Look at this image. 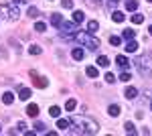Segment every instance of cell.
<instances>
[{"label":"cell","instance_id":"83f0119b","mask_svg":"<svg viewBox=\"0 0 152 136\" xmlns=\"http://www.w3.org/2000/svg\"><path fill=\"white\" fill-rule=\"evenodd\" d=\"M28 53H31V55H41L43 49H41L39 45H31V47H28Z\"/></svg>","mask_w":152,"mask_h":136},{"label":"cell","instance_id":"277c9868","mask_svg":"<svg viewBox=\"0 0 152 136\" xmlns=\"http://www.w3.org/2000/svg\"><path fill=\"white\" fill-rule=\"evenodd\" d=\"M0 16L6 18V21H18L20 12L16 4H0Z\"/></svg>","mask_w":152,"mask_h":136},{"label":"cell","instance_id":"ab89813d","mask_svg":"<svg viewBox=\"0 0 152 136\" xmlns=\"http://www.w3.org/2000/svg\"><path fill=\"white\" fill-rule=\"evenodd\" d=\"M148 33H150V35H152V24H150V26H148Z\"/></svg>","mask_w":152,"mask_h":136},{"label":"cell","instance_id":"8fae6325","mask_svg":"<svg viewBox=\"0 0 152 136\" xmlns=\"http://www.w3.org/2000/svg\"><path fill=\"white\" fill-rule=\"evenodd\" d=\"M71 57H73L75 61H83V57H85V53H83V49H79V47H75V49L71 51Z\"/></svg>","mask_w":152,"mask_h":136},{"label":"cell","instance_id":"836d02e7","mask_svg":"<svg viewBox=\"0 0 152 136\" xmlns=\"http://www.w3.org/2000/svg\"><path fill=\"white\" fill-rule=\"evenodd\" d=\"M85 2H87V4H89V6H91V8H97V6H99V4H102V2H99V0H85Z\"/></svg>","mask_w":152,"mask_h":136},{"label":"cell","instance_id":"7bdbcfd3","mask_svg":"<svg viewBox=\"0 0 152 136\" xmlns=\"http://www.w3.org/2000/svg\"><path fill=\"white\" fill-rule=\"evenodd\" d=\"M148 2H152V0H148Z\"/></svg>","mask_w":152,"mask_h":136},{"label":"cell","instance_id":"5b68a950","mask_svg":"<svg viewBox=\"0 0 152 136\" xmlns=\"http://www.w3.org/2000/svg\"><path fill=\"white\" fill-rule=\"evenodd\" d=\"M31 77H33V83H35L39 90H45V87L49 85V79H47V77H43V75H39L35 69H31Z\"/></svg>","mask_w":152,"mask_h":136},{"label":"cell","instance_id":"3957f363","mask_svg":"<svg viewBox=\"0 0 152 136\" xmlns=\"http://www.w3.org/2000/svg\"><path fill=\"white\" fill-rule=\"evenodd\" d=\"M73 39H75L77 43L85 45L87 49H91V51H95V49L99 47V41H97V39H94V35H89L87 31H81V33H73Z\"/></svg>","mask_w":152,"mask_h":136},{"label":"cell","instance_id":"8d00e7d4","mask_svg":"<svg viewBox=\"0 0 152 136\" xmlns=\"http://www.w3.org/2000/svg\"><path fill=\"white\" fill-rule=\"evenodd\" d=\"M118 2H120V0H110V2H107V4H110V8H112V10H114V6H116Z\"/></svg>","mask_w":152,"mask_h":136},{"label":"cell","instance_id":"9c48e42d","mask_svg":"<svg viewBox=\"0 0 152 136\" xmlns=\"http://www.w3.org/2000/svg\"><path fill=\"white\" fill-rule=\"evenodd\" d=\"M57 128H59V130H69V128H71V120L57 118Z\"/></svg>","mask_w":152,"mask_h":136},{"label":"cell","instance_id":"603a6c76","mask_svg":"<svg viewBox=\"0 0 152 136\" xmlns=\"http://www.w3.org/2000/svg\"><path fill=\"white\" fill-rule=\"evenodd\" d=\"M49 116H51V118H59V116H61V108H59V106H51V108H49Z\"/></svg>","mask_w":152,"mask_h":136},{"label":"cell","instance_id":"cb8c5ba5","mask_svg":"<svg viewBox=\"0 0 152 136\" xmlns=\"http://www.w3.org/2000/svg\"><path fill=\"white\" fill-rule=\"evenodd\" d=\"M134 37H136V31H132V29H126V31H122V39H126V41L134 39Z\"/></svg>","mask_w":152,"mask_h":136},{"label":"cell","instance_id":"b9f144b4","mask_svg":"<svg viewBox=\"0 0 152 136\" xmlns=\"http://www.w3.org/2000/svg\"><path fill=\"white\" fill-rule=\"evenodd\" d=\"M150 110H152V104H150Z\"/></svg>","mask_w":152,"mask_h":136},{"label":"cell","instance_id":"60d3db41","mask_svg":"<svg viewBox=\"0 0 152 136\" xmlns=\"http://www.w3.org/2000/svg\"><path fill=\"white\" fill-rule=\"evenodd\" d=\"M0 132H2V126H0Z\"/></svg>","mask_w":152,"mask_h":136},{"label":"cell","instance_id":"9a60e30c","mask_svg":"<svg viewBox=\"0 0 152 136\" xmlns=\"http://www.w3.org/2000/svg\"><path fill=\"white\" fill-rule=\"evenodd\" d=\"M2 102L6 104V106H10V104L14 102V93H12V91H4V93H2Z\"/></svg>","mask_w":152,"mask_h":136},{"label":"cell","instance_id":"e0dca14e","mask_svg":"<svg viewBox=\"0 0 152 136\" xmlns=\"http://www.w3.org/2000/svg\"><path fill=\"white\" fill-rule=\"evenodd\" d=\"M124 130H126V134H132V136H134V134H138V130H136V126L132 124L130 120L126 122V124H124Z\"/></svg>","mask_w":152,"mask_h":136},{"label":"cell","instance_id":"44dd1931","mask_svg":"<svg viewBox=\"0 0 152 136\" xmlns=\"http://www.w3.org/2000/svg\"><path fill=\"white\" fill-rule=\"evenodd\" d=\"M85 21V14L81 10H73V23H83Z\"/></svg>","mask_w":152,"mask_h":136},{"label":"cell","instance_id":"f1b7e54d","mask_svg":"<svg viewBox=\"0 0 152 136\" xmlns=\"http://www.w3.org/2000/svg\"><path fill=\"white\" fill-rule=\"evenodd\" d=\"M28 16H31V18H37V16H39V8H37V6H28Z\"/></svg>","mask_w":152,"mask_h":136},{"label":"cell","instance_id":"4fadbf2b","mask_svg":"<svg viewBox=\"0 0 152 136\" xmlns=\"http://www.w3.org/2000/svg\"><path fill=\"white\" fill-rule=\"evenodd\" d=\"M18 98L26 102V100L31 98V90H28V87H23V85H20V87H18Z\"/></svg>","mask_w":152,"mask_h":136},{"label":"cell","instance_id":"1f68e13d","mask_svg":"<svg viewBox=\"0 0 152 136\" xmlns=\"http://www.w3.org/2000/svg\"><path fill=\"white\" fill-rule=\"evenodd\" d=\"M130 79H132V75H130L128 71H124V73L120 75V81H130Z\"/></svg>","mask_w":152,"mask_h":136},{"label":"cell","instance_id":"d6986e66","mask_svg":"<svg viewBox=\"0 0 152 136\" xmlns=\"http://www.w3.org/2000/svg\"><path fill=\"white\" fill-rule=\"evenodd\" d=\"M126 8L130 12H136L138 10V0H126Z\"/></svg>","mask_w":152,"mask_h":136},{"label":"cell","instance_id":"7402d4cb","mask_svg":"<svg viewBox=\"0 0 152 136\" xmlns=\"http://www.w3.org/2000/svg\"><path fill=\"white\" fill-rule=\"evenodd\" d=\"M85 75H87V77H97V67H95V65L85 67Z\"/></svg>","mask_w":152,"mask_h":136},{"label":"cell","instance_id":"d6a6232c","mask_svg":"<svg viewBox=\"0 0 152 136\" xmlns=\"http://www.w3.org/2000/svg\"><path fill=\"white\" fill-rule=\"evenodd\" d=\"M63 8H73V0H61Z\"/></svg>","mask_w":152,"mask_h":136},{"label":"cell","instance_id":"ac0fdd59","mask_svg":"<svg viewBox=\"0 0 152 136\" xmlns=\"http://www.w3.org/2000/svg\"><path fill=\"white\" fill-rule=\"evenodd\" d=\"M97 29H99L97 21H89V23H87V33H89V35H95V33H97Z\"/></svg>","mask_w":152,"mask_h":136},{"label":"cell","instance_id":"4316f807","mask_svg":"<svg viewBox=\"0 0 152 136\" xmlns=\"http://www.w3.org/2000/svg\"><path fill=\"white\" fill-rule=\"evenodd\" d=\"M132 23H134V24H142V23H144V14H140V12L132 14Z\"/></svg>","mask_w":152,"mask_h":136},{"label":"cell","instance_id":"30bf717a","mask_svg":"<svg viewBox=\"0 0 152 136\" xmlns=\"http://www.w3.org/2000/svg\"><path fill=\"white\" fill-rule=\"evenodd\" d=\"M124 49H126V53H136V51H138V43H136L134 39H130Z\"/></svg>","mask_w":152,"mask_h":136},{"label":"cell","instance_id":"7c38bea8","mask_svg":"<svg viewBox=\"0 0 152 136\" xmlns=\"http://www.w3.org/2000/svg\"><path fill=\"white\" fill-rule=\"evenodd\" d=\"M124 18H126V16H124L122 10H112V21H114V23H124Z\"/></svg>","mask_w":152,"mask_h":136},{"label":"cell","instance_id":"484cf974","mask_svg":"<svg viewBox=\"0 0 152 136\" xmlns=\"http://www.w3.org/2000/svg\"><path fill=\"white\" fill-rule=\"evenodd\" d=\"M75 108H77V102H75V100H73V98H71V100H67V102H65V110H67V112H73V110H75Z\"/></svg>","mask_w":152,"mask_h":136},{"label":"cell","instance_id":"d590c367","mask_svg":"<svg viewBox=\"0 0 152 136\" xmlns=\"http://www.w3.org/2000/svg\"><path fill=\"white\" fill-rule=\"evenodd\" d=\"M105 81H107V83H114V81H116L114 73H105Z\"/></svg>","mask_w":152,"mask_h":136},{"label":"cell","instance_id":"ffe728a7","mask_svg":"<svg viewBox=\"0 0 152 136\" xmlns=\"http://www.w3.org/2000/svg\"><path fill=\"white\" fill-rule=\"evenodd\" d=\"M107 65H110V57H105V55L97 57V67H107Z\"/></svg>","mask_w":152,"mask_h":136},{"label":"cell","instance_id":"74e56055","mask_svg":"<svg viewBox=\"0 0 152 136\" xmlns=\"http://www.w3.org/2000/svg\"><path fill=\"white\" fill-rule=\"evenodd\" d=\"M12 4H16V6H18V4H24V2H26V0H10Z\"/></svg>","mask_w":152,"mask_h":136},{"label":"cell","instance_id":"8992f818","mask_svg":"<svg viewBox=\"0 0 152 136\" xmlns=\"http://www.w3.org/2000/svg\"><path fill=\"white\" fill-rule=\"evenodd\" d=\"M124 98H126V100H136V98H138V90H136L134 85H128V87L124 90Z\"/></svg>","mask_w":152,"mask_h":136},{"label":"cell","instance_id":"4dcf8cb0","mask_svg":"<svg viewBox=\"0 0 152 136\" xmlns=\"http://www.w3.org/2000/svg\"><path fill=\"white\" fill-rule=\"evenodd\" d=\"M35 132H37V134H43V132H45V124L37 122V124H35Z\"/></svg>","mask_w":152,"mask_h":136},{"label":"cell","instance_id":"f35d334b","mask_svg":"<svg viewBox=\"0 0 152 136\" xmlns=\"http://www.w3.org/2000/svg\"><path fill=\"white\" fill-rule=\"evenodd\" d=\"M144 93H148V98H152V87H148V90L144 91Z\"/></svg>","mask_w":152,"mask_h":136},{"label":"cell","instance_id":"6da1fadb","mask_svg":"<svg viewBox=\"0 0 152 136\" xmlns=\"http://www.w3.org/2000/svg\"><path fill=\"white\" fill-rule=\"evenodd\" d=\"M71 126H73V134H81V136H91L99 132V124L87 118V116H73L71 118Z\"/></svg>","mask_w":152,"mask_h":136},{"label":"cell","instance_id":"2e32d148","mask_svg":"<svg viewBox=\"0 0 152 136\" xmlns=\"http://www.w3.org/2000/svg\"><path fill=\"white\" fill-rule=\"evenodd\" d=\"M116 63H118V65H120V67H122V69H126V67H128V65H130L128 57H124V55H118V57H116Z\"/></svg>","mask_w":152,"mask_h":136},{"label":"cell","instance_id":"d4e9b609","mask_svg":"<svg viewBox=\"0 0 152 136\" xmlns=\"http://www.w3.org/2000/svg\"><path fill=\"white\" fill-rule=\"evenodd\" d=\"M110 45H112V47H120V45H122V37L112 35V37H110Z\"/></svg>","mask_w":152,"mask_h":136},{"label":"cell","instance_id":"f546056e","mask_svg":"<svg viewBox=\"0 0 152 136\" xmlns=\"http://www.w3.org/2000/svg\"><path fill=\"white\" fill-rule=\"evenodd\" d=\"M35 31H37V33H45V31H47V24H45V23H37L35 24Z\"/></svg>","mask_w":152,"mask_h":136},{"label":"cell","instance_id":"7a4b0ae2","mask_svg":"<svg viewBox=\"0 0 152 136\" xmlns=\"http://www.w3.org/2000/svg\"><path fill=\"white\" fill-rule=\"evenodd\" d=\"M134 63H136V67H138L142 77H152V53L140 55Z\"/></svg>","mask_w":152,"mask_h":136},{"label":"cell","instance_id":"52a82bcc","mask_svg":"<svg viewBox=\"0 0 152 136\" xmlns=\"http://www.w3.org/2000/svg\"><path fill=\"white\" fill-rule=\"evenodd\" d=\"M51 24L59 29V26L63 24V14H59V12H53V14H51Z\"/></svg>","mask_w":152,"mask_h":136},{"label":"cell","instance_id":"ba28073f","mask_svg":"<svg viewBox=\"0 0 152 136\" xmlns=\"http://www.w3.org/2000/svg\"><path fill=\"white\" fill-rule=\"evenodd\" d=\"M26 116L37 118V116H39V106H37V104H28V106H26Z\"/></svg>","mask_w":152,"mask_h":136},{"label":"cell","instance_id":"5bb4252c","mask_svg":"<svg viewBox=\"0 0 152 136\" xmlns=\"http://www.w3.org/2000/svg\"><path fill=\"white\" fill-rule=\"evenodd\" d=\"M107 114H110L112 118H118V116H120V106H118V104H112V106H107Z\"/></svg>","mask_w":152,"mask_h":136},{"label":"cell","instance_id":"e575fe53","mask_svg":"<svg viewBox=\"0 0 152 136\" xmlns=\"http://www.w3.org/2000/svg\"><path fill=\"white\" fill-rule=\"evenodd\" d=\"M16 132L24 134V132H26V124H24V122H18V130H16Z\"/></svg>","mask_w":152,"mask_h":136}]
</instances>
